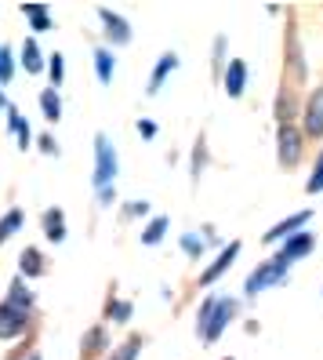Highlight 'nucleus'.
<instances>
[{"mask_svg":"<svg viewBox=\"0 0 323 360\" xmlns=\"http://www.w3.org/2000/svg\"><path fill=\"white\" fill-rule=\"evenodd\" d=\"M15 229H22V211H18V207H15V211H8V215L0 219V244H4Z\"/></svg>","mask_w":323,"mask_h":360,"instance_id":"17","label":"nucleus"},{"mask_svg":"<svg viewBox=\"0 0 323 360\" xmlns=\"http://www.w3.org/2000/svg\"><path fill=\"white\" fill-rule=\"evenodd\" d=\"M236 255H240V240H232V244H229V248L222 251V255H218V262H214L211 269H204V284H211V281H218L222 273H225V269L232 266V259H236Z\"/></svg>","mask_w":323,"mask_h":360,"instance_id":"9","label":"nucleus"},{"mask_svg":"<svg viewBox=\"0 0 323 360\" xmlns=\"http://www.w3.org/2000/svg\"><path fill=\"white\" fill-rule=\"evenodd\" d=\"M44 229H48V237H51V240H62V237H66V226H62V211H48V215H44Z\"/></svg>","mask_w":323,"mask_h":360,"instance_id":"19","label":"nucleus"},{"mask_svg":"<svg viewBox=\"0 0 323 360\" xmlns=\"http://www.w3.org/2000/svg\"><path fill=\"white\" fill-rule=\"evenodd\" d=\"M33 302V295H29V288L22 284V277H18L15 284H11V299H8V306H15V309H26Z\"/></svg>","mask_w":323,"mask_h":360,"instance_id":"15","label":"nucleus"},{"mask_svg":"<svg viewBox=\"0 0 323 360\" xmlns=\"http://www.w3.org/2000/svg\"><path fill=\"white\" fill-rule=\"evenodd\" d=\"M117 179V153H113V142L98 135L95 139V186L98 189H110V182Z\"/></svg>","mask_w":323,"mask_h":360,"instance_id":"2","label":"nucleus"},{"mask_svg":"<svg viewBox=\"0 0 323 360\" xmlns=\"http://www.w3.org/2000/svg\"><path fill=\"white\" fill-rule=\"evenodd\" d=\"M40 110H44V117H48V120H58V117H62V102H58L55 88H48L44 95H40Z\"/></svg>","mask_w":323,"mask_h":360,"instance_id":"16","label":"nucleus"},{"mask_svg":"<svg viewBox=\"0 0 323 360\" xmlns=\"http://www.w3.org/2000/svg\"><path fill=\"white\" fill-rule=\"evenodd\" d=\"M26 328V313L22 309H15V306H0V338H15V335H22Z\"/></svg>","mask_w":323,"mask_h":360,"instance_id":"5","label":"nucleus"},{"mask_svg":"<svg viewBox=\"0 0 323 360\" xmlns=\"http://www.w3.org/2000/svg\"><path fill=\"white\" fill-rule=\"evenodd\" d=\"M138 349H142V338H127V342L117 349V356H113V360H135V356H138Z\"/></svg>","mask_w":323,"mask_h":360,"instance_id":"22","label":"nucleus"},{"mask_svg":"<svg viewBox=\"0 0 323 360\" xmlns=\"http://www.w3.org/2000/svg\"><path fill=\"white\" fill-rule=\"evenodd\" d=\"M22 62H26V70H29V73H40V66H44V62H40L37 40H26V44H22Z\"/></svg>","mask_w":323,"mask_h":360,"instance_id":"20","label":"nucleus"},{"mask_svg":"<svg viewBox=\"0 0 323 360\" xmlns=\"http://www.w3.org/2000/svg\"><path fill=\"white\" fill-rule=\"evenodd\" d=\"M232 316H236V302L232 299H207L204 309H200V335L207 338V342L218 338Z\"/></svg>","mask_w":323,"mask_h":360,"instance_id":"1","label":"nucleus"},{"mask_svg":"<svg viewBox=\"0 0 323 360\" xmlns=\"http://www.w3.org/2000/svg\"><path fill=\"white\" fill-rule=\"evenodd\" d=\"M95 70H98V80H102V84H110V80H113V55L105 51V48L95 51Z\"/></svg>","mask_w":323,"mask_h":360,"instance_id":"13","label":"nucleus"},{"mask_svg":"<svg viewBox=\"0 0 323 360\" xmlns=\"http://www.w3.org/2000/svg\"><path fill=\"white\" fill-rule=\"evenodd\" d=\"M51 84H62V55H51Z\"/></svg>","mask_w":323,"mask_h":360,"instance_id":"28","label":"nucleus"},{"mask_svg":"<svg viewBox=\"0 0 323 360\" xmlns=\"http://www.w3.org/2000/svg\"><path fill=\"white\" fill-rule=\"evenodd\" d=\"M105 342V331L102 328H95V331H88V338H84V353H98V346Z\"/></svg>","mask_w":323,"mask_h":360,"instance_id":"23","label":"nucleus"},{"mask_svg":"<svg viewBox=\"0 0 323 360\" xmlns=\"http://www.w3.org/2000/svg\"><path fill=\"white\" fill-rule=\"evenodd\" d=\"M164 233H167V219L160 215V219H153V222L145 226V233H142V240H145V244H157V240L164 237Z\"/></svg>","mask_w":323,"mask_h":360,"instance_id":"21","label":"nucleus"},{"mask_svg":"<svg viewBox=\"0 0 323 360\" xmlns=\"http://www.w3.org/2000/svg\"><path fill=\"white\" fill-rule=\"evenodd\" d=\"M40 150H44V153H55L58 146H55V139H51V135H44V139H40Z\"/></svg>","mask_w":323,"mask_h":360,"instance_id":"30","label":"nucleus"},{"mask_svg":"<svg viewBox=\"0 0 323 360\" xmlns=\"http://www.w3.org/2000/svg\"><path fill=\"white\" fill-rule=\"evenodd\" d=\"M98 18L105 22V33H110V40H117V44H127V40H131V30H127V22H124L120 15H113L110 8H102Z\"/></svg>","mask_w":323,"mask_h":360,"instance_id":"8","label":"nucleus"},{"mask_svg":"<svg viewBox=\"0 0 323 360\" xmlns=\"http://www.w3.org/2000/svg\"><path fill=\"white\" fill-rule=\"evenodd\" d=\"M244 88H247V66L240 58H232L225 66V91H229V98H240Z\"/></svg>","mask_w":323,"mask_h":360,"instance_id":"6","label":"nucleus"},{"mask_svg":"<svg viewBox=\"0 0 323 360\" xmlns=\"http://www.w3.org/2000/svg\"><path fill=\"white\" fill-rule=\"evenodd\" d=\"M319 189H323V153H319L316 172H312V179H309V193H319Z\"/></svg>","mask_w":323,"mask_h":360,"instance_id":"25","label":"nucleus"},{"mask_svg":"<svg viewBox=\"0 0 323 360\" xmlns=\"http://www.w3.org/2000/svg\"><path fill=\"white\" fill-rule=\"evenodd\" d=\"M22 15H29L33 18V30H51V11L48 8H40V4H29V8H22Z\"/></svg>","mask_w":323,"mask_h":360,"instance_id":"14","label":"nucleus"},{"mask_svg":"<svg viewBox=\"0 0 323 360\" xmlns=\"http://www.w3.org/2000/svg\"><path fill=\"white\" fill-rule=\"evenodd\" d=\"M309 251H312V237L309 233H294V240H287V248L279 251V262H294L301 255H309Z\"/></svg>","mask_w":323,"mask_h":360,"instance_id":"10","label":"nucleus"},{"mask_svg":"<svg viewBox=\"0 0 323 360\" xmlns=\"http://www.w3.org/2000/svg\"><path fill=\"white\" fill-rule=\"evenodd\" d=\"M145 207H149V204H142V200H131V207H127V211H131V215H142Z\"/></svg>","mask_w":323,"mask_h":360,"instance_id":"31","label":"nucleus"},{"mask_svg":"<svg viewBox=\"0 0 323 360\" xmlns=\"http://www.w3.org/2000/svg\"><path fill=\"white\" fill-rule=\"evenodd\" d=\"M284 269H287V262H279V259H272V262H265V266H258L251 277H247V295H258L262 288L276 284L279 277H284Z\"/></svg>","mask_w":323,"mask_h":360,"instance_id":"4","label":"nucleus"},{"mask_svg":"<svg viewBox=\"0 0 323 360\" xmlns=\"http://www.w3.org/2000/svg\"><path fill=\"white\" fill-rule=\"evenodd\" d=\"M301 222H309V211H298L294 219H284L279 226H272V229L265 233V240H284V237H291V233H294Z\"/></svg>","mask_w":323,"mask_h":360,"instance_id":"12","label":"nucleus"},{"mask_svg":"<svg viewBox=\"0 0 323 360\" xmlns=\"http://www.w3.org/2000/svg\"><path fill=\"white\" fill-rule=\"evenodd\" d=\"M138 135L153 139V135H157V124H149V120H138Z\"/></svg>","mask_w":323,"mask_h":360,"instance_id":"29","label":"nucleus"},{"mask_svg":"<svg viewBox=\"0 0 323 360\" xmlns=\"http://www.w3.org/2000/svg\"><path fill=\"white\" fill-rule=\"evenodd\" d=\"M0 51H4V48H0Z\"/></svg>","mask_w":323,"mask_h":360,"instance_id":"34","label":"nucleus"},{"mask_svg":"<svg viewBox=\"0 0 323 360\" xmlns=\"http://www.w3.org/2000/svg\"><path fill=\"white\" fill-rule=\"evenodd\" d=\"M0 105H4V95H0Z\"/></svg>","mask_w":323,"mask_h":360,"instance_id":"32","label":"nucleus"},{"mask_svg":"<svg viewBox=\"0 0 323 360\" xmlns=\"http://www.w3.org/2000/svg\"><path fill=\"white\" fill-rule=\"evenodd\" d=\"M110 316H113V321H127V316H131V302H113Z\"/></svg>","mask_w":323,"mask_h":360,"instance_id":"26","label":"nucleus"},{"mask_svg":"<svg viewBox=\"0 0 323 360\" xmlns=\"http://www.w3.org/2000/svg\"><path fill=\"white\" fill-rule=\"evenodd\" d=\"M171 70H178V55H175V51L160 55L157 70H153V80H149V95H157V91H160V84H164V77H167Z\"/></svg>","mask_w":323,"mask_h":360,"instance_id":"11","label":"nucleus"},{"mask_svg":"<svg viewBox=\"0 0 323 360\" xmlns=\"http://www.w3.org/2000/svg\"><path fill=\"white\" fill-rule=\"evenodd\" d=\"M22 273H29V277L44 273V259H40L37 248H26V251H22Z\"/></svg>","mask_w":323,"mask_h":360,"instance_id":"18","label":"nucleus"},{"mask_svg":"<svg viewBox=\"0 0 323 360\" xmlns=\"http://www.w3.org/2000/svg\"><path fill=\"white\" fill-rule=\"evenodd\" d=\"M11 73H15V66H11V55H8V48H4V51H0V84H8Z\"/></svg>","mask_w":323,"mask_h":360,"instance_id":"24","label":"nucleus"},{"mask_svg":"<svg viewBox=\"0 0 323 360\" xmlns=\"http://www.w3.org/2000/svg\"><path fill=\"white\" fill-rule=\"evenodd\" d=\"M33 360H40V356H33Z\"/></svg>","mask_w":323,"mask_h":360,"instance_id":"33","label":"nucleus"},{"mask_svg":"<svg viewBox=\"0 0 323 360\" xmlns=\"http://www.w3.org/2000/svg\"><path fill=\"white\" fill-rule=\"evenodd\" d=\"M182 248L189 251V255H200V251H204V244L197 237H182Z\"/></svg>","mask_w":323,"mask_h":360,"instance_id":"27","label":"nucleus"},{"mask_svg":"<svg viewBox=\"0 0 323 360\" xmlns=\"http://www.w3.org/2000/svg\"><path fill=\"white\" fill-rule=\"evenodd\" d=\"M305 131L309 135H323V88L319 91H312V98H309V105H305Z\"/></svg>","mask_w":323,"mask_h":360,"instance_id":"7","label":"nucleus"},{"mask_svg":"<svg viewBox=\"0 0 323 360\" xmlns=\"http://www.w3.org/2000/svg\"><path fill=\"white\" fill-rule=\"evenodd\" d=\"M301 157V131L294 124H279V164L291 167Z\"/></svg>","mask_w":323,"mask_h":360,"instance_id":"3","label":"nucleus"}]
</instances>
